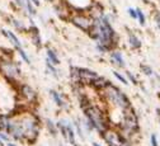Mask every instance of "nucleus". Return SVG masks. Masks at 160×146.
<instances>
[{
	"mask_svg": "<svg viewBox=\"0 0 160 146\" xmlns=\"http://www.w3.org/2000/svg\"><path fill=\"white\" fill-rule=\"evenodd\" d=\"M109 55H111V61H112L113 65L121 68V69H123L126 66V62H125V58L122 56V52H119L117 50H112Z\"/></svg>",
	"mask_w": 160,
	"mask_h": 146,
	"instance_id": "9",
	"label": "nucleus"
},
{
	"mask_svg": "<svg viewBox=\"0 0 160 146\" xmlns=\"http://www.w3.org/2000/svg\"><path fill=\"white\" fill-rule=\"evenodd\" d=\"M87 116V122L89 123V126L94 130H97L99 133H103L104 131H107L109 128V122L106 114V111L103 108H101L97 104H94L93 102L87 106L85 108H83Z\"/></svg>",
	"mask_w": 160,
	"mask_h": 146,
	"instance_id": "3",
	"label": "nucleus"
},
{
	"mask_svg": "<svg viewBox=\"0 0 160 146\" xmlns=\"http://www.w3.org/2000/svg\"><path fill=\"white\" fill-rule=\"evenodd\" d=\"M156 116H158V118H160V108L156 109Z\"/></svg>",
	"mask_w": 160,
	"mask_h": 146,
	"instance_id": "27",
	"label": "nucleus"
},
{
	"mask_svg": "<svg viewBox=\"0 0 160 146\" xmlns=\"http://www.w3.org/2000/svg\"><path fill=\"white\" fill-rule=\"evenodd\" d=\"M47 60L51 62L52 65H55V66H57L58 64H60V60H58V57H57V53L52 50V48H47Z\"/></svg>",
	"mask_w": 160,
	"mask_h": 146,
	"instance_id": "12",
	"label": "nucleus"
},
{
	"mask_svg": "<svg viewBox=\"0 0 160 146\" xmlns=\"http://www.w3.org/2000/svg\"><path fill=\"white\" fill-rule=\"evenodd\" d=\"M125 76L127 78V80H128V81H131V83H132V84H135V85H137V84H138V81H137L136 76H135L131 71H126V73H125Z\"/></svg>",
	"mask_w": 160,
	"mask_h": 146,
	"instance_id": "19",
	"label": "nucleus"
},
{
	"mask_svg": "<svg viewBox=\"0 0 160 146\" xmlns=\"http://www.w3.org/2000/svg\"><path fill=\"white\" fill-rule=\"evenodd\" d=\"M159 123H160V118H159Z\"/></svg>",
	"mask_w": 160,
	"mask_h": 146,
	"instance_id": "31",
	"label": "nucleus"
},
{
	"mask_svg": "<svg viewBox=\"0 0 160 146\" xmlns=\"http://www.w3.org/2000/svg\"><path fill=\"white\" fill-rule=\"evenodd\" d=\"M53 8H55L56 15L60 19L69 20V18L72 13V8L66 3V0H57L56 3H53Z\"/></svg>",
	"mask_w": 160,
	"mask_h": 146,
	"instance_id": "6",
	"label": "nucleus"
},
{
	"mask_svg": "<svg viewBox=\"0 0 160 146\" xmlns=\"http://www.w3.org/2000/svg\"><path fill=\"white\" fill-rule=\"evenodd\" d=\"M10 22H12V26H13L17 31H21V32H28V29L24 27V24H23L22 22H19L18 19L12 18V19H10Z\"/></svg>",
	"mask_w": 160,
	"mask_h": 146,
	"instance_id": "13",
	"label": "nucleus"
},
{
	"mask_svg": "<svg viewBox=\"0 0 160 146\" xmlns=\"http://www.w3.org/2000/svg\"><path fill=\"white\" fill-rule=\"evenodd\" d=\"M69 22L78 29L88 33L93 26L94 19L90 15H88L85 13V10H72V13L69 18Z\"/></svg>",
	"mask_w": 160,
	"mask_h": 146,
	"instance_id": "5",
	"label": "nucleus"
},
{
	"mask_svg": "<svg viewBox=\"0 0 160 146\" xmlns=\"http://www.w3.org/2000/svg\"><path fill=\"white\" fill-rule=\"evenodd\" d=\"M51 95H52V98H53V100H55V103L57 104L58 107H62L64 106V99H62V97H61V94L60 93H57L56 90H51Z\"/></svg>",
	"mask_w": 160,
	"mask_h": 146,
	"instance_id": "14",
	"label": "nucleus"
},
{
	"mask_svg": "<svg viewBox=\"0 0 160 146\" xmlns=\"http://www.w3.org/2000/svg\"><path fill=\"white\" fill-rule=\"evenodd\" d=\"M150 145L151 146H159V140H158V136L155 133H152L150 136Z\"/></svg>",
	"mask_w": 160,
	"mask_h": 146,
	"instance_id": "22",
	"label": "nucleus"
},
{
	"mask_svg": "<svg viewBox=\"0 0 160 146\" xmlns=\"http://www.w3.org/2000/svg\"><path fill=\"white\" fill-rule=\"evenodd\" d=\"M136 9V15H137V20H138V23L141 24V26H145L146 24V17H145V14H144V12L140 9V8H135Z\"/></svg>",
	"mask_w": 160,
	"mask_h": 146,
	"instance_id": "15",
	"label": "nucleus"
},
{
	"mask_svg": "<svg viewBox=\"0 0 160 146\" xmlns=\"http://www.w3.org/2000/svg\"><path fill=\"white\" fill-rule=\"evenodd\" d=\"M98 93L101 94V98L107 104H111V106H113L114 108H118L119 111H125L131 107V102H130L128 97L119 88L113 85L112 83H108V84Z\"/></svg>",
	"mask_w": 160,
	"mask_h": 146,
	"instance_id": "2",
	"label": "nucleus"
},
{
	"mask_svg": "<svg viewBox=\"0 0 160 146\" xmlns=\"http://www.w3.org/2000/svg\"><path fill=\"white\" fill-rule=\"evenodd\" d=\"M46 2H48V3H56L57 0H46Z\"/></svg>",
	"mask_w": 160,
	"mask_h": 146,
	"instance_id": "28",
	"label": "nucleus"
},
{
	"mask_svg": "<svg viewBox=\"0 0 160 146\" xmlns=\"http://www.w3.org/2000/svg\"><path fill=\"white\" fill-rule=\"evenodd\" d=\"M128 15L132 18V19H136L137 18V15H136V9H133V8H128Z\"/></svg>",
	"mask_w": 160,
	"mask_h": 146,
	"instance_id": "24",
	"label": "nucleus"
},
{
	"mask_svg": "<svg viewBox=\"0 0 160 146\" xmlns=\"http://www.w3.org/2000/svg\"><path fill=\"white\" fill-rule=\"evenodd\" d=\"M0 74H2L12 85L19 84L21 78V69L12 60V57H3L0 58Z\"/></svg>",
	"mask_w": 160,
	"mask_h": 146,
	"instance_id": "4",
	"label": "nucleus"
},
{
	"mask_svg": "<svg viewBox=\"0 0 160 146\" xmlns=\"http://www.w3.org/2000/svg\"><path fill=\"white\" fill-rule=\"evenodd\" d=\"M154 22H155L156 27L160 29V12H155V14H154Z\"/></svg>",
	"mask_w": 160,
	"mask_h": 146,
	"instance_id": "23",
	"label": "nucleus"
},
{
	"mask_svg": "<svg viewBox=\"0 0 160 146\" xmlns=\"http://www.w3.org/2000/svg\"><path fill=\"white\" fill-rule=\"evenodd\" d=\"M47 124H48L50 131H52V133H53V135H56V128H55V126H53V123H52L51 121H47Z\"/></svg>",
	"mask_w": 160,
	"mask_h": 146,
	"instance_id": "25",
	"label": "nucleus"
},
{
	"mask_svg": "<svg viewBox=\"0 0 160 146\" xmlns=\"http://www.w3.org/2000/svg\"><path fill=\"white\" fill-rule=\"evenodd\" d=\"M0 145H2V138H0Z\"/></svg>",
	"mask_w": 160,
	"mask_h": 146,
	"instance_id": "30",
	"label": "nucleus"
},
{
	"mask_svg": "<svg viewBox=\"0 0 160 146\" xmlns=\"http://www.w3.org/2000/svg\"><path fill=\"white\" fill-rule=\"evenodd\" d=\"M18 51V53H19V56H21L26 62H28L29 64V57H28V55H27V52L23 50V48H19V50H17Z\"/></svg>",
	"mask_w": 160,
	"mask_h": 146,
	"instance_id": "21",
	"label": "nucleus"
},
{
	"mask_svg": "<svg viewBox=\"0 0 160 146\" xmlns=\"http://www.w3.org/2000/svg\"><path fill=\"white\" fill-rule=\"evenodd\" d=\"M7 131L17 140H28L32 142L38 135L39 122L32 113H19L8 119Z\"/></svg>",
	"mask_w": 160,
	"mask_h": 146,
	"instance_id": "1",
	"label": "nucleus"
},
{
	"mask_svg": "<svg viewBox=\"0 0 160 146\" xmlns=\"http://www.w3.org/2000/svg\"><path fill=\"white\" fill-rule=\"evenodd\" d=\"M31 2H32L34 5H39V0H31Z\"/></svg>",
	"mask_w": 160,
	"mask_h": 146,
	"instance_id": "26",
	"label": "nucleus"
},
{
	"mask_svg": "<svg viewBox=\"0 0 160 146\" xmlns=\"http://www.w3.org/2000/svg\"><path fill=\"white\" fill-rule=\"evenodd\" d=\"M93 146H101V145H99V143H97V142H94V143H93Z\"/></svg>",
	"mask_w": 160,
	"mask_h": 146,
	"instance_id": "29",
	"label": "nucleus"
},
{
	"mask_svg": "<svg viewBox=\"0 0 160 146\" xmlns=\"http://www.w3.org/2000/svg\"><path fill=\"white\" fill-rule=\"evenodd\" d=\"M2 32H3V34L9 39V42L15 47V50L23 48V47H22V43H21V41H19V38H18L13 32H10V31H5V29H3Z\"/></svg>",
	"mask_w": 160,
	"mask_h": 146,
	"instance_id": "10",
	"label": "nucleus"
},
{
	"mask_svg": "<svg viewBox=\"0 0 160 146\" xmlns=\"http://www.w3.org/2000/svg\"><path fill=\"white\" fill-rule=\"evenodd\" d=\"M140 69H141L142 74H145L146 76H152V74H154L152 69H151V68H150L149 65H145V64H142L141 66H140Z\"/></svg>",
	"mask_w": 160,
	"mask_h": 146,
	"instance_id": "18",
	"label": "nucleus"
},
{
	"mask_svg": "<svg viewBox=\"0 0 160 146\" xmlns=\"http://www.w3.org/2000/svg\"><path fill=\"white\" fill-rule=\"evenodd\" d=\"M46 66H47V70H48V73H51L55 78H57V70L55 69V65H52L51 62L48 61V60H46Z\"/></svg>",
	"mask_w": 160,
	"mask_h": 146,
	"instance_id": "20",
	"label": "nucleus"
},
{
	"mask_svg": "<svg viewBox=\"0 0 160 146\" xmlns=\"http://www.w3.org/2000/svg\"><path fill=\"white\" fill-rule=\"evenodd\" d=\"M127 36H128V45H130V47H131L132 50L141 48V45H142V43H141V39L137 37V34H135L133 32L128 31Z\"/></svg>",
	"mask_w": 160,
	"mask_h": 146,
	"instance_id": "11",
	"label": "nucleus"
},
{
	"mask_svg": "<svg viewBox=\"0 0 160 146\" xmlns=\"http://www.w3.org/2000/svg\"><path fill=\"white\" fill-rule=\"evenodd\" d=\"M19 95H21L22 99H24L29 104L36 102V99H37V93L28 84H21L19 85Z\"/></svg>",
	"mask_w": 160,
	"mask_h": 146,
	"instance_id": "7",
	"label": "nucleus"
},
{
	"mask_svg": "<svg viewBox=\"0 0 160 146\" xmlns=\"http://www.w3.org/2000/svg\"><path fill=\"white\" fill-rule=\"evenodd\" d=\"M24 10H27V13L31 15V17H34L37 14L36 12V8H34V4H32L31 0H26V8Z\"/></svg>",
	"mask_w": 160,
	"mask_h": 146,
	"instance_id": "16",
	"label": "nucleus"
},
{
	"mask_svg": "<svg viewBox=\"0 0 160 146\" xmlns=\"http://www.w3.org/2000/svg\"><path fill=\"white\" fill-rule=\"evenodd\" d=\"M113 75L116 76V79H117V80L121 81L122 84H125V85H127V84H128V80H127V78H126L125 75H122L121 73H118V71H113Z\"/></svg>",
	"mask_w": 160,
	"mask_h": 146,
	"instance_id": "17",
	"label": "nucleus"
},
{
	"mask_svg": "<svg viewBox=\"0 0 160 146\" xmlns=\"http://www.w3.org/2000/svg\"><path fill=\"white\" fill-rule=\"evenodd\" d=\"M28 34H29L31 41L33 42L34 46H37V47H41V46H42V38H41V34H39V31H38L37 26H36L33 22H31V27L28 28Z\"/></svg>",
	"mask_w": 160,
	"mask_h": 146,
	"instance_id": "8",
	"label": "nucleus"
}]
</instances>
